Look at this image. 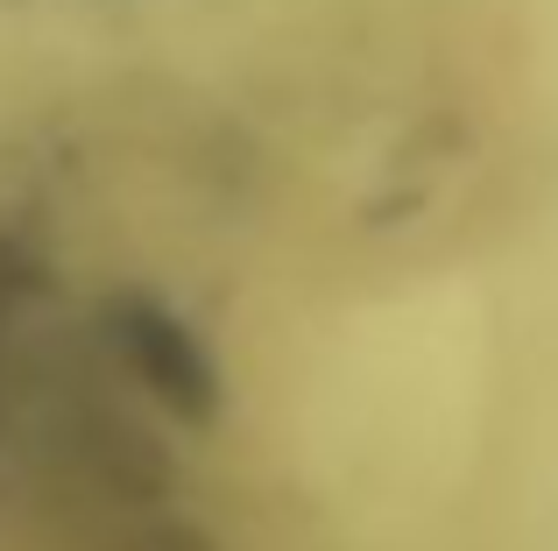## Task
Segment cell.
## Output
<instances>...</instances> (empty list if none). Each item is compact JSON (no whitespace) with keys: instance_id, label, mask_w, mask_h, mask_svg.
I'll return each mask as SVG.
<instances>
[{"instance_id":"obj_1","label":"cell","mask_w":558,"mask_h":551,"mask_svg":"<svg viewBox=\"0 0 558 551\" xmlns=\"http://www.w3.org/2000/svg\"><path fill=\"white\" fill-rule=\"evenodd\" d=\"M121 551H213V538H205L198 524H149V530H135Z\"/></svg>"}]
</instances>
